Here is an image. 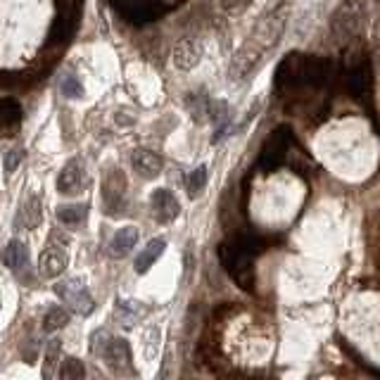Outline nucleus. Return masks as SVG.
<instances>
[{
    "label": "nucleus",
    "mask_w": 380,
    "mask_h": 380,
    "mask_svg": "<svg viewBox=\"0 0 380 380\" xmlns=\"http://www.w3.org/2000/svg\"><path fill=\"white\" fill-rule=\"evenodd\" d=\"M59 88H62V93L69 95V98H83V86L76 81V76H64Z\"/></svg>",
    "instance_id": "obj_30"
},
{
    "label": "nucleus",
    "mask_w": 380,
    "mask_h": 380,
    "mask_svg": "<svg viewBox=\"0 0 380 380\" xmlns=\"http://www.w3.org/2000/svg\"><path fill=\"white\" fill-rule=\"evenodd\" d=\"M264 250H267V243L255 233H235L219 247V259L228 276L247 293H252L255 288V259Z\"/></svg>",
    "instance_id": "obj_2"
},
{
    "label": "nucleus",
    "mask_w": 380,
    "mask_h": 380,
    "mask_svg": "<svg viewBox=\"0 0 380 380\" xmlns=\"http://www.w3.org/2000/svg\"><path fill=\"white\" fill-rule=\"evenodd\" d=\"M81 5H83V0H55L57 17H55V24H52V31H50V45L67 43L71 38V34H74V29L78 24V15H81Z\"/></svg>",
    "instance_id": "obj_7"
},
{
    "label": "nucleus",
    "mask_w": 380,
    "mask_h": 380,
    "mask_svg": "<svg viewBox=\"0 0 380 380\" xmlns=\"http://www.w3.org/2000/svg\"><path fill=\"white\" fill-rule=\"evenodd\" d=\"M200 57H202V48L192 38H183L181 43H176V48H174V64L183 71H190L197 62H200Z\"/></svg>",
    "instance_id": "obj_16"
},
{
    "label": "nucleus",
    "mask_w": 380,
    "mask_h": 380,
    "mask_svg": "<svg viewBox=\"0 0 380 380\" xmlns=\"http://www.w3.org/2000/svg\"><path fill=\"white\" fill-rule=\"evenodd\" d=\"M345 88L354 100L364 102L371 107V90H373V71L369 57L364 55L361 48H354L349 52L347 62H345Z\"/></svg>",
    "instance_id": "obj_4"
},
{
    "label": "nucleus",
    "mask_w": 380,
    "mask_h": 380,
    "mask_svg": "<svg viewBox=\"0 0 380 380\" xmlns=\"http://www.w3.org/2000/svg\"><path fill=\"white\" fill-rule=\"evenodd\" d=\"M110 3L126 20L143 24V22L157 20V17L164 15L169 10H174L178 3H183V0H110Z\"/></svg>",
    "instance_id": "obj_6"
},
{
    "label": "nucleus",
    "mask_w": 380,
    "mask_h": 380,
    "mask_svg": "<svg viewBox=\"0 0 380 380\" xmlns=\"http://www.w3.org/2000/svg\"><path fill=\"white\" fill-rule=\"evenodd\" d=\"M69 323V311L62 309V307H52L50 311L45 314L43 318V330H48V333H52V330H59L64 328V325Z\"/></svg>",
    "instance_id": "obj_25"
},
{
    "label": "nucleus",
    "mask_w": 380,
    "mask_h": 380,
    "mask_svg": "<svg viewBox=\"0 0 380 380\" xmlns=\"http://www.w3.org/2000/svg\"><path fill=\"white\" fill-rule=\"evenodd\" d=\"M136 243H138V228L136 226L119 228V231L114 233L112 243H110V255L114 259H122V257L129 255L131 250H134Z\"/></svg>",
    "instance_id": "obj_17"
},
{
    "label": "nucleus",
    "mask_w": 380,
    "mask_h": 380,
    "mask_svg": "<svg viewBox=\"0 0 380 380\" xmlns=\"http://www.w3.org/2000/svg\"><path fill=\"white\" fill-rule=\"evenodd\" d=\"M209 105H212V100L207 98L204 88L195 90V93H188V98H185V107H188L190 117L195 119V122H204V119H207Z\"/></svg>",
    "instance_id": "obj_23"
},
{
    "label": "nucleus",
    "mask_w": 380,
    "mask_h": 380,
    "mask_svg": "<svg viewBox=\"0 0 380 380\" xmlns=\"http://www.w3.org/2000/svg\"><path fill=\"white\" fill-rule=\"evenodd\" d=\"M164 247H167V240L164 238H155V240H150L148 247H143V252L136 257V274H146V271H150V267L157 262V259L162 257V252H164Z\"/></svg>",
    "instance_id": "obj_19"
},
{
    "label": "nucleus",
    "mask_w": 380,
    "mask_h": 380,
    "mask_svg": "<svg viewBox=\"0 0 380 380\" xmlns=\"http://www.w3.org/2000/svg\"><path fill=\"white\" fill-rule=\"evenodd\" d=\"M204 185H207V167H197L195 171H190V176H188V192H190V197L200 195V192L204 190Z\"/></svg>",
    "instance_id": "obj_26"
},
{
    "label": "nucleus",
    "mask_w": 380,
    "mask_h": 380,
    "mask_svg": "<svg viewBox=\"0 0 380 380\" xmlns=\"http://www.w3.org/2000/svg\"><path fill=\"white\" fill-rule=\"evenodd\" d=\"M41 219H43L41 200L38 197H29V200L24 202V207L20 209V214H17V226H22L24 231H34V228L41 224Z\"/></svg>",
    "instance_id": "obj_20"
},
{
    "label": "nucleus",
    "mask_w": 380,
    "mask_h": 380,
    "mask_svg": "<svg viewBox=\"0 0 380 380\" xmlns=\"http://www.w3.org/2000/svg\"><path fill=\"white\" fill-rule=\"evenodd\" d=\"M83 183H86V169H83V162L81 160L67 162V167H64L57 176V190L64 192V195H74V192L83 188Z\"/></svg>",
    "instance_id": "obj_13"
},
{
    "label": "nucleus",
    "mask_w": 380,
    "mask_h": 380,
    "mask_svg": "<svg viewBox=\"0 0 380 380\" xmlns=\"http://www.w3.org/2000/svg\"><path fill=\"white\" fill-rule=\"evenodd\" d=\"M369 238H371V252H373V259H376V264L380 267V212H378L376 216H373Z\"/></svg>",
    "instance_id": "obj_28"
},
{
    "label": "nucleus",
    "mask_w": 380,
    "mask_h": 380,
    "mask_svg": "<svg viewBox=\"0 0 380 380\" xmlns=\"http://www.w3.org/2000/svg\"><path fill=\"white\" fill-rule=\"evenodd\" d=\"M59 359V340H52L48 345V352H45V366H43V378H50L52 376V369H55Z\"/></svg>",
    "instance_id": "obj_29"
},
{
    "label": "nucleus",
    "mask_w": 380,
    "mask_h": 380,
    "mask_svg": "<svg viewBox=\"0 0 380 380\" xmlns=\"http://www.w3.org/2000/svg\"><path fill=\"white\" fill-rule=\"evenodd\" d=\"M150 209H153V216L160 224H169V221H174L178 216L181 204L176 197L171 195V190L157 188L153 195H150Z\"/></svg>",
    "instance_id": "obj_12"
},
{
    "label": "nucleus",
    "mask_w": 380,
    "mask_h": 380,
    "mask_svg": "<svg viewBox=\"0 0 380 380\" xmlns=\"http://www.w3.org/2000/svg\"><path fill=\"white\" fill-rule=\"evenodd\" d=\"M86 376V369H83V364L74 357L64 359L62 361V369H59V378L64 380H74V378H83Z\"/></svg>",
    "instance_id": "obj_27"
},
{
    "label": "nucleus",
    "mask_w": 380,
    "mask_h": 380,
    "mask_svg": "<svg viewBox=\"0 0 380 380\" xmlns=\"http://www.w3.org/2000/svg\"><path fill=\"white\" fill-rule=\"evenodd\" d=\"M24 160V150L22 148H15V150H10V155H8V160H5V174H10L15 171L17 169V164H20V162Z\"/></svg>",
    "instance_id": "obj_31"
},
{
    "label": "nucleus",
    "mask_w": 380,
    "mask_h": 380,
    "mask_svg": "<svg viewBox=\"0 0 380 380\" xmlns=\"http://www.w3.org/2000/svg\"><path fill=\"white\" fill-rule=\"evenodd\" d=\"M126 197V178L119 169H110L105 181H102V200H105L107 214H117L124 207Z\"/></svg>",
    "instance_id": "obj_10"
},
{
    "label": "nucleus",
    "mask_w": 380,
    "mask_h": 380,
    "mask_svg": "<svg viewBox=\"0 0 380 380\" xmlns=\"http://www.w3.org/2000/svg\"><path fill=\"white\" fill-rule=\"evenodd\" d=\"M288 17H290V0H281L267 17H262V22L257 24L255 31L247 36L243 48L233 55L231 62L233 81H243L245 76H250L264 62L267 52L279 45L281 36L286 31Z\"/></svg>",
    "instance_id": "obj_1"
},
{
    "label": "nucleus",
    "mask_w": 380,
    "mask_h": 380,
    "mask_svg": "<svg viewBox=\"0 0 380 380\" xmlns=\"http://www.w3.org/2000/svg\"><path fill=\"white\" fill-rule=\"evenodd\" d=\"M67 262H69V255L67 250H64V245L50 243L38 257V274L43 276V279H57V276L67 269Z\"/></svg>",
    "instance_id": "obj_11"
},
{
    "label": "nucleus",
    "mask_w": 380,
    "mask_h": 380,
    "mask_svg": "<svg viewBox=\"0 0 380 380\" xmlns=\"http://www.w3.org/2000/svg\"><path fill=\"white\" fill-rule=\"evenodd\" d=\"M300 153L297 141H295V134L290 126H279L274 131L267 143L262 146V153H259L257 160V171H276L283 164H290L293 157Z\"/></svg>",
    "instance_id": "obj_3"
},
{
    "label": "nucleus",
    "mask_w": 380,
    "mask_h": 380,
    "mask_svg": "<svg viewBox=\"0 0 380 380\" xmlns=\"http://www.w3.org/2000/svg\"><path fill=\"white\" fill-rule=\"evenodd\" d=\"M209 114H212V122L216 124V134L212 138V143H219L226 136L228 124H231V112H228V105L224 100H214L209 105Z\"/></svg>",
    "instance_id": "obj_22"
},
{
    "label": "nucleus",
    "mask_w": 380,
    "mask_h": 380,
    "mask_svg": "<svg viewBox=\"0 0 380 380\" xmlns=\"http://www.w3.org/2000/svg\"><path fill=\"white\" fill-rule=\"evenodd\" d=\"M100 357L107 364V369L117 373V376L134 373V357H131V347L124 337H110V342L105 345Z\"/></svg>",
    "instance_id": "obj_9"
},
{
    "label": "nucleus",
    "mask_w": 380,
    "mask_h": 380,
    "mask_svg": "<svg viewBox=\"0 0 380 380\" xmlns=\"http://www.w3.org/2000/svg\"><path fill=\"white\" fill-rule=\"evenodd\" d=\"M88 207L86 204H64V207L57 209V219L67 226H78L86 221Z\"/></svg>",
    "instance_id": "obj_24"
},
{
    "label": "nucleus",
    "mask_w": 380,
    "mask_h": 380,
    "mask_svg": "<svg viewBox=\"0 0 380 380\" xmlns=\"http://www.w3.org/2000/svg\"><path fill=\"white\" fill-rule=\"evenodd\" d=\"M131 164H134V171L143 178H155L160 176L162 171V157L153 153V150H134L131 155Z\"/></svg>",
    "instance_id": "obj_15"
},
{
    "label": "nucleus",
    "mask_w": 380,
    "mask_h": 380,
    "mask_svg": "<svg viewBox=\"0 0 380 380\" xmlns=\"http://www.w3.org/2000/svg\"><path fill=\"white\" fill-rule=\"evenodd\" d=\"M55 295L69 307L71 311L81 314V316H88L95 307L93 297H90V293L86 290V286H83L81 281H74V279L59 281L55 286Z\"/></svg>",
    "instance_id": "obj_8"
},
{
    "label": "nucleus",
    "mask_w": 380,
    "mask_h": 380,
    "mask_svg": "<svg viewBox=\"0 0 380 380\" xmlns=\"http://www.w3.org/2000/svg\"><path fill=\"white\" fill-rule=\"evenodd\" d=\"M146 314H148V307H143L141 302H129V300H119L117 309H114V316H117V321L122 323L124 328H131V325L141 321Z\"/></svg>",
    "instance_id": "obj_18"
},
{
    "label": "nucleus",
    "mask_w": 380,
    "mask_h": 380,
    "mask_svg": "<svg viewBox=\"0 0 380 380\" xmlns=\"http://www.w3.org/2000/svg\"><path fill=\"white\" fill-rule=\"evenodd\" d=\"M3 262L5 267H10L12 271H20L29 264V247L20 243V240H12V243L3 250Z\"/></svg>",
    "instance_id": "obj_21"
},
{
    "label": "nucleus",
    "mask_w": 380,
    "mask_h": 380,
    "mask_svg": "<svg viewBox=\"0 0 380 380\" xmlns=\"http://www.w3.org/2000/svg\"><path fill=\"white\" fill-rule=\"evenodd\" d=\"M22 126V105L12 98L0 100V136L12 138L17 136Z\"/></svg>",
    "instance_id": "obj_14"
},
{
    "label": "nucleus",
    "mask_w": 380,
    "mask_h": 380,
    "mask_svg": "<svg viewBox=\"0 0 380 380\" xmlns=\"http://www.w3.org/2000/svg\"><path fill=\"white\" fill-rule=\"evenodd\" d=\"M110 342V333L107 330H98V333L93 335V345H90V349H93V354H102V349H105V345Z\"/></svg>",
    "instance_id": "obj_32"
},
{
    "label": "nucleus",
    "mask_w": 380,
    "mask_h": 380,
    "mask_svg": "<svg viewBox=\"0 0 380 380\" xmlns=\"http://www.w3.org/2000/svg\"><path fill=\"white\" fill-rule=\"evenodd\" d=\"M364 27V5L361 0H342L330 17V34L335 43H352Z\"/></svg>",
    "instance_id": "obj_5"
}]
</instances>
